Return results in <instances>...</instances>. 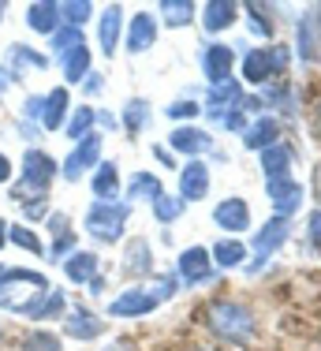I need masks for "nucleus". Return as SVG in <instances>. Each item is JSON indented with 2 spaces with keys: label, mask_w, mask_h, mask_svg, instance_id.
<instances>
[{
  "label": "nucleus",
  "mask_w": 321,
  "mask_h": 351,
  "mask_svg": "<svg viewBox=\"0 0 321 351\" xmlns=\"http://www.w3.org/2000/svg\"><path fill=\"white\" fill-rule=\"evenodd\" d=\"M53 180H56V161L49 154H41V149H30V154L23 157V180H19V187L12 191V198H15V202L49 198Z\"/></svg>",
  "instance_id": "obj_1"
},
{
  "label": "nucleus",
  "mask_w": 321,
  "mask_h": 351,
  "mask_svg": "<svg viewBox=\"0 0 321 351\" xmlns=\"http://www.w3.org/2000/svg\"><path fill=\"white\" fill-rule=\"evenodd\" d=\"M176 295V280L172 277H160L157 288H146V284H139V288H128L120 299H112L108 303V314L112 317H139V314H150L160 299H172Z\"/></svg>",
  "instance_id": "obj_2"
},
{
  "label": "nucleus",
  "mask_w": 321,
  "mask_h": 351,
  "mask_svg": "<svg viewBox=\"0 0 321 351\" xmlns=\"http://www.w3.org/2000/svg\"><path fill=\"white\" fill-rule=\"evenodd\" d=\"M206 322L221 340H250L254 337V314L243 303H232V299H221V303L209 306Z\"/></svg>",
  "instance_id": "obj_3"
},
{
  "label": "nucleus",
  "mask_w": 321,
  "mask_h": 351,
  "mask_svg": "<svg viewBox=\"0 0 321 351\" xmlns=\"http://www.w3.org/2000/svg\"><path fill=\"white\" fill-rule=\"evenodd\" d=\"M292 60V49L288 45H261L254 53L243 56V79L247 82H269L276 75H284Z\"/></svg>",
  "instance_id": "obj_4"
},
{
  "label": "nucleus",
  "mask_w": 321,
  "mask_h": 351,
  "mask_svg": "<svg viewBox=\"0 0 321 351\" xmlns=\"http://www.w3.org/2000/svg\"><path fill=\"white\" fill-rule=\"evenodd\" d=\"M128 213H131L128 202H94L86 213V232L97 239H105V243H116V239L123 236Z\"/></svg>",
  "instance_id": "obj_5"
},
{
  "label": "nucleus",
  "mask_w": 321,
  "mask_h": 351,
  "mask_svg": "<svg viewBox=\"0 0 321 351\" xmlns=\"http://www.w3.org/2000/svg\"><path fill=\"white\" fill-rule=\"evenodd\" d=\"M288 232H292L288 217H273L269 224H261V228H258V236H254V262H247V269H250V273H258L261 265H265L269 258H273L276 250L284 247Z\"/></svg>",
  "instance_id": "obj_6"
},
{
  "label": "nucleus",
  "mask_w": 321,
  "mask_h": 351,
  "mask_svg": "<svg viewBox=\"0 0 321 351\" xmlns=\"http://www.w3.org/2000/svg\"><path fill=\"white\" fill-rule=\"evenodd\" d=\"M232 64H235L232 45H221V41H209V45L202 49V71H206V79L213 82V86H221V82L232 79Z\"/></svg>",
  "instance_id": "obj_7"
},
{
  "label": "nucleus",
  "mask_w": 321,
  "mask_h": 351,
  "mask_svg": "<svg viewBox=\"0 0 321 351\" xmlns=\"http://www.w3.org/2000/svg\"><path fill=\"white\" fill-rule=\"evenodd\" d=\"M97 157H101V135H94V131H90V135L71 149V157L64 161V176H67V180H79V176L90 169V165H97Z\"/></svg>",
  "instance_id": "obj_8"
},
{
  "label": "nucleus",
  "mask_w": 321,
  "mask_h": 351,
  "mask_svg": "<svg viewBox=\"0 0 321 351\" xmlns=\"http://www.w3.org/2000/svg\"><path fill=\"white\" fill-rule=\"evenodd\" d=\"M213 224H221L228 232H247L250 228V206L243 198H224L213 210Z\"/></svg>",
  "instance_id": "obj_9"
},
{
  "label": "nucleus",
  "mask_w": 321,
  "mask_h": 351,
  "mask_svg": "<svg viewBox=\"0 0 321 351\" xmlns=\"http://www.w3.org/2000/svg\"><path fill=\"white\" fill-rule=\"evenodd\" d=\"M269 198H273V206H276V217H288L292 221V213L299 210V198H302V191H299V183L295 180H269Z\"/></svg>",
  "instance_id": "obj_10"
},
{
  "label": "nucleus",
  "mask_w": 321,
  "mask_h": 351,
  "mask_svg": "<svg viewBox=\"0 0 321 351\" xmlns=\"http://www.w3.org/2000/svg\"><path fill=\"white\" fill-rule=\"evenodd\" d=\"M206 191H209V169L202 161H191L180 176V198L183 202H198V198H206Z\"/></svg>",
  "instance_id": "obj_11"
},
{
  "label": "nucleus",
  "mask_w": 321,
  "mask_h": 351,
  "mask_svg": "<svg viewBox=\"0 0 321 351\" xmlns=\"http://www.w3.org/2000/svg\"><path fill=\"white\" fill-rule=\"evenodd\" d=\"M12 311L27 314V317H56L64 311V295L60 291H38L34 299H27V303H15Z\"/></svg>",
  "instance_id": "obj_12"
},
{
  "label": "nucleus",
  "mask_w": 321,
  "mask_h": 351,
  "mask_svg": "<svg viewBox=\"0 0 321 351\" xmlns=\"http://www.w3.org/2000/svg\"><path fill=\"white\" fill-rule=\"evenodd\" d=\"M154 41H157V23H154V15L150 12H139L131 19V27H128V49L131 53H146V49H154Z\"/></svg>",
  "instance_id": "obj_13"
},
{
  "label": "nucleus",
  "mask_w": 321,
  "mask_h": 351,
  "mask_svg": "<svg viewBox=\"0 0 321 351\" xmlns=\"http://www.w3.org/2000/svg\"><path fill=\"white\" fill-rule=\"evenodd\" d=\"M168 142H172V149L191 154L194 161H198V154H206V149L213 146V135H206V131H198V128H176L172 135H168Z\"/></svg>",
  "instance_id": "obj_14"
},
{
  "label": "nucleus",
  "mask_w": 321,
  "mask_h": 351,
  "mask_svg": "<svg viewBox=\"0 0 321 351\" xmlns=\"http://www.w3.org/2000/svg\"><path fill=\"white\" fill-rule=\"evenodd\" d=\"M27 23H30V30L53 38L56 30H60V4H53V0H38V4H30Z\"/></svg>",
  "instance_id": "obj_15"
},
{
  "label": "nucleus",
  "mask_w": 321,
  "mask_h": 351,
  "mask_svg": "<svg viewBox=\"0 0 321 351\" xmlns=\"http://www.w3.org/2000/svg\"><path fill=\"white\" fill-rule=\"evenodd\" d=\"M243 142H247V149H269V146H276V142H281V123H276L273 116H261V120H254L247 128Z\"/></svg>",
  "instance_id": "obj_16"
},
{
  "label": "nucleus",
  "mask_w": 321,
  "mask_h": 351,
  "mask_svg": "<svg viewBox=\"0 0 321 351\" xmlns=\"http://www.w3.org/2000/svg\"><path fill=\"white\" fill-rule=\"evenodd\" d=\"M180 277L191 280V284H198V280L209 277V250L206 247L183 250V254H180Z\"/></svg>",
  "instance_id": "obj_17"
},
{
  "label": "nucleus",
  "mask_w": 321,
  "mask_h": 351,
  "mask_svg": "<svg viewBox=\"0 0 321 351\" xmlns=\"http://www.w3.org/2000/svg\"><path fill=\"white\" fill-rule=\"evenodd\" d=\"M101 329H105V322L94 314V311H71L67 314V337H79V340H94L101 337Z\"/></svg>",
  "instance_id": "obj_18"
},
{
  "label": "nucleus",
  "mask_w": 321,
  "mask_h": 351,
  "mask_svg": "<svg viewBox=\"0 0 321 351\" xmlns=\"http://www.w3.org/2000/svg\"><path fill=\"white\" fill-rule=\"evenodd\" d=\"M261 169H265L269 180H284V176H288V169H292V149L284 146V142L261 149Z\"/></svg>",
  "instance_id": "obj_19"
},
{
  "label": "nucleus",
  "mask_w": 321,
  "mask_h": 351,
  "mask_svg": "<svg viewBox=\"0 0 321 351\" xmlns=\"http://www.w3.org/2000/svg\"><path fill=\"white\" fill-rule=\"evenodd\" d=\"M235 12H239V8H235L232 0H209V4L202 8V23H206V30H224L235 23Z\"/></svg>",
  "instance_id": "obj_20"
},
{
  "label": "nucleus",
  "mask_w": 321,
  "mask_h": 351,
  "mask_svg": "<svg viewBox=\"0 0 321 351\" xmlns=\"http://www.w3.org/2000/svg\"><path fill=\"white\" fill-rule=\"evenodd\" d=\"M120 23H123L120 4H112L105 15H101V30H97V38H101V49H105L108 56H112V53H116V45H120Z\"/></svg>",
  "instance_id": "obj_21"
},
{
  "label": "nucleus",
  "mask_w": 321,
  "mask_h": 351,
  "mask_svg": "<svg viewBox=\"0 0 321 351\" xmlns=\"http://www.w3.org/2000/svg\"><path fill=\"white\" fill-rule=\"evenodd\" d=\"M94 195L97 202H116V195H120V172H116V165H101L97 176H94Z\"/></svg>",
  "instance_id": "obj_22"
},
{
  "label": "nucleus",
  "mask_w": 321,
  "mask_h": 351,
  "mask_svg": "<svg viewBox=\"0 0 321 351\" xmlns=\"http://www.w3.org/2000/svg\"><path fill=\"white\" fill-rule=\"evenodd\" d=\"M128 195L131 198H150V202H157L160 195H165V187H160V180L154 172H134L131 183H128Z\"/></svg>",
  "instance_id": "obj_23"
},
{
  "label": "nucleus",
  "mask_w": 321,
  "mask_h": 351,
  "mask_svg": "<svg viewBox=\"0 0 321 351\" xmlns=\"http://www.w3.org/2000/svg\"><path fill=\"white\" fill-rule=\"evenodd\" d=\"M67 277L71 280H90V277H97V254H90V250H75L71 258H67Z\"/></svg>",
  "instance_id": "obj_24"
},
{
  "label": "nucleus",
  "mask_w": 321,
  "mask_h": 351,
  "mask_svg": "<svg viewBox=\"0 0 321 351\" xmlns=\"http://www.w3.org/2000/svg\"><path fill=\"white\" fill-rule=\"evenodd\" d=\"M86 75H90V49L79 45V49H71V53L64 56V79L67 82H82Z\"/></svg>",
  "instance_id": "obj_25"
},
{
  "label": "nucleus",
  "mask_w": 321,
  "mask_h": 351,
  "mask_svg": "<svg viewBox=\"0 0 321 351\" xmlns=\"http://www.w3.org/2000/svg\"><path fill=\"white\" fill-rule=\"evenodd\" d=\"M64 112H67V90H53V94L45 97V112H41V123H45L49 131H56L64 123Z\"/></svg>",
  "instance_id": "obj_26"
},
{
  "label": "nucleus",
  "mask_w": 321,
  "mask_h": 351,
  "mask_svg": "<svg viewBox=\"0 0 321 351\" xmlns=\"http://www.w3.org/2000/svg\"><path fill=\"white\" fill-rule=\"evenodd\" d=\"M318 23H314V12H307L302 15V23H299V56L302 60H314V53H318Z\"/></svg>",
  "instance_id": "obj_27"
},
{
  "label": "nucleus",
  "mask_w": 321,
  "mask_h": 351,
  "mask_svg": "<svg viewBox=\"0 0 321 351\" xmlns=\"http://www.w3.org/2000/svg\"><path fill=\"white\" fill-rule=\"evenodd\" d=\"M160 15H165L168 27H187L194 19V4L191 0H165V4H160Z\"/></svg>",
  "instance_id": "obj_28"
},
{
  "label": "nucleus",
  "mask_w": 321,
  "mask_h": 351,
  "mask_svg": "<svg viewBox=\"0 0 321 351\" xmlns=\"http://www.w3.org/2000/svg\"><path fill=\"white\" fill-rule=\"evenodd\" d=\"M213 258H217V265H224V269H235V265L247 262V247L235 243V239H224V243L213 247Z\"/></svg>",
  "instance_id": "obj_29"
},
{
  "label": "nucleus",
  "mask_w": 321,
  "mask_h": 351,
  "mask_svg": "<svg viewBox=\"0 0 321 351\" xmlns=\"http://www.w3.org/2000/svg\"><path fill=\"white\" fill-rule=\"evenodd\" d=\"M128 273H150V265H154V258H150V243H142V239H131L128 243Z\"/></svg>",
  "instance_id": "obj_30"
},
{
  "label": "nucleus",
  "mask_w": 321,
  "mask_h": 351,
  "mask_svg": "<svg viewBox=\"0 0 321 351\" xmlns=\"http://www.w3.org/2000/svg\"><path fill=\"white\" fill-rule=\"evenodd\" d=\"M94 108H86V105H82L79 108V112H75L71 116V123H67V138H75V142H82V138H86L90 135V128H94Z\"/></svg>",
  "instance_id": "obj_31"
},
{
  "label": "nucleus",
  "mask_w": 321,
  "mask_h": 351,
  "mask_svg": "<svg viewBox=\"0 0 321 351\" xmlns=\"http://www.w3.org/2000/svg\"><path fill=\"white\" fill-rule=\"evenodd\" d=\"M79 45H86V41H82V30H75V27H64V30L53 34V53H60V56H67Z\"/></svg>",
  "instance_id": "obj_32"
},
{
  "label": "nucleus",
  "mask_w": 321,
  "mask_h": 351,
  "mask_svg": "<svg viewBox=\"0 0 321 351\" xmlns=\"http://www.w3.org/2000/svg\"><path fill=\"white\" fill-rule=\"evenodd\" d=\"M60 12H64V23H67V27H75V30H79L82 23L90 19L94 4H90V0H79V4H60Z\"/></svg>",
  "instance_id": "obj_33"
},
{
  "label": "nucleus",
  "mask_w": 321,
  "mask_h": 351,
  "mask_svg": "<svg viewBox=\"0 0 321 351\" xmlns=\"http://www.w3.org/2000/svg\"><path fill=\"white\" fill-rule=\"evenodd\" d=\"M183 198H168V195H160L157 202H154V213H157V221H176V217L183 213Z\"/></svg>",
  "instance_id": "obj_34"
},
{
  "label": "nucleus",
  "mask_w": 321,
  "mask_h": 351,
  "mask_svg": "<svg viewBox=\"0 0 321 351\" xmlns=\"http://www.w3.org/2000/svg\"><path fill=\"white\" fill-rule=\"evenodd\" d=\"M8 236H12V243H15V247H23V250H30V254H41V250H45V247H41V239H38V236H34V232H30V228H19V224H15V228H12V232H8Z\"/></svg>",
  "instance_id": "obj_35"
},
{
  "label": "nucleus",
  "mask_w": 321,
  "mask_h": 351,
  "mask_svg": "<svg viewBox=\"0 0 321 351\" xmlns=\"http://www.w3.org/2000/svg\"><path fill=\"white\" fill-rule=\"evenodd\" d=\"M12 64H15V68H45L49 60L41 53H30L27 45H15L12 49Z\"/></svg>",
  "instance_id": "obj_36"
},
{
  "label": "nucleus",
  "mask_w": 321,
  "mask_h": 351,
  "mask_svg": "<svg viewBox=\"0 0 321 351\" xmlns=\"http://www.w3.org/2000/svg\"><path fill=\"white\" fill-rule=\"evenodd\" d=\"M142 123H146V101H131L128 105V131H131V135H139Z\"/></svg>",
  "instance_id": "obj_37"
},
{
  "label": "nucleus",
  "mask_w": 321,
  "mask_h": 351,
  "mask_svg": "<svg viewBox=\"0 0 321 351\" xmlns=\"http://www.w3.org/2000/svg\"><path fill=\"white\" fill-rule=\"evenodd\" d=\"M27 351H60V340L49 337V332H34L27 340Z\"/></svg>",
  "instance_id": "obj_38"
},
{
  "label": "nucleus",
  "mask_w": 321,
  "mask_h": 351,
  "mask_svg": "<svg viewBox=\"0 0 321 351\" xmlns=\"http://www.w3.org/2000/svg\"><path fill=\"white\" fill-rule=\"evenodd\" d=\"M168 116H172V120H191V116H198V105L194 101H176V105H168Z\"/></svg>",
  "instance_id": "obj_39"
},
{
  "label": "nucleus",
  "mask_w": 321,
  "mask_h": 351,
  "mask_svg": "<svg viewBox=\"0 0 321 351\" xmlns=\"http://www.w3.org/2000/svg\"><path fill=\"white\" fill-rule=\"evenodd\" d=\"M71 243H75V239H71V236H67V232H64V236H60V239H56V247H53V250H49V258H60V254H64V250H67V247H71Z\"/></svg>",
  "instance_id": "obj_40"
},
{
  "label": "nucleus",
  "mask_w": 321,
  "mask_h": 351,
  "mask_svg": "<svg viewBox=\"0 0 321 351\" xmlns=\"http://www.w3.org/2000/svg\"><path fill=\"white\" fill-rule=\"evenodd\" d=\"M45 112V97H30L27 101V116H41Z\"/></svg>",
  "instance_id": "obj_41"
},
{
  "label": "nucleus",
  "mask_w": 321,
  "mask_h": 351,
  "mask_svg": "<svg viewBox=\"0 0 321 351\" xmlns=\"http://www.w3.org/2000/svg\"><path fill=\"white\" fill-rule=\"evenodd\" d=\"M310 239H314V243H321V213L310 217Z\"/></svg>",
  "instance_id": "obj_42"
},
{
  "label": "nucleus",
  "mask_w": 321,
  "mask_h": 351,
  "mask_svg": "<svg viewBox=\"0 0 321 351\" xmlns=\"http://www.w3.org/2000/svg\"><path fill=\"white\" fill-rule=\"evenodd\" d=\"M8 176H12V161H8V157H4V154H0V183H4V180H8Z\"/></svg>",
  "instance_id": "obj_43"
},
{
  "label": "nucleus",
  "mask_w": 321,
  "mask_h": 351,
  "mask_svg": "<svg viewBox=\"0 0 321 351\" xmlns=\"http://www.w3.org/2000/svg\"><path fill=\"white\" fill-rule=\"evenodd\" d=\"M105 351H134V348H131V340H116V344H108Z\"/></svg>",
  "instance_id": "obj_44"
},
{
  "label": "nucleus",
  "mask_w": 321,
  "mask_h": 351,
  "mask_svg": "<svg viewBox=\"0 0 321 351\" xmlns=\"http://www.w3.org/2000/svg\"><path fill=\"white\" fill-rule=\"evenodd\" d=\"M154 154H157V157H160V161H165V165H168V169H172V165H176V161H172V154H168V149H165V146H157V149H154Z\"/></svg>",
  "instance_id": "obj_45"
},
{
  "label": "nucleus",
  "mask_w": 321,
  "mask_h": 351,
  "mask_svg": "<svg viewBox=\"0 0 321 351\" xmlns=\"http://www.w3.org/2000/svg\"><path fill=\"white\" fill-rule=\"evenodd\" d=\"M314 131L321 135V97H318V105H314Z\"/></svg>",
  "instance_id": "obj_46"
},
{
  "label": "nucleus",
  "mask_w": 321,
  "mask_h": 351,
  "mask_svg": "<svg viewBox=\"0 0 321 351\" xmlns=\"http://www.w3.org/2000/svg\"><path fill=\"white\" fill-rule=\"evenodd\" d=\"M8 79H12V75H8L4 68H0V90H4V86H8Z\"/></svg>",
  "instance_id": "obj_47"
},
{
  "label": "nucleus",
  "mask_w": 321,
  "mask_h": 351,
  "mask_svg": "<svg viewBox=\"0 0 321 351\" xmlns=\"http://www.w3.org/2000/svg\"><path fill=\"white\" fill-rule=\"evenodd\" d=\"M4 236H8V221H0V247H4Z\"/></svg>",
  "instance_id": "obj_48"
},
{
  "label": "nucleus",
  "mask_w": 321,
  "mask_h": 351,
  "mask_svg": "<svg viewBox=\"0 0 321 351\" xmlns=\"http://www.w3.org/2000/svg\"><path fill=\"white\" fill-rule=\"evenodd\" d=\"M314 23H318V34H321V8H314Z\"/></svg>",
  "instance_id": "obj_49"
},
{
  "label": "nucleus",
  "mask_w": 321,
  "mask_h": 351,
  "mask_svg": "<svg viewBox=\"0 0 321 351\" xmlns=\"http://www.w3.org/2000/svg\"><path fill=\"white\" fill-rule=\"evenodd\" d=\"M0 12H4V4H0Z\"/></svg>",
  "instance_id": "obj_50"
}]
</instances>
